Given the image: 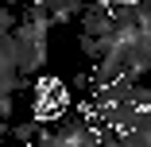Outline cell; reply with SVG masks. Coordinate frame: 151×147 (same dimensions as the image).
<instances>
[{"instance_id":"6da1fadb","label":"cell","mask_w":151,"mask_h":147,"mask_svg":"<svg viewBox=\"0 0 151 147\" xmlns=\"http://www.w3.org/2000/svg\"><path fill=\"white\" fill-rule=\"evenodd\" d=\"M116 31V12L112 4H89L81 12V35L85 39H109Z\"/></svg>"},{"instance_id":"7a4b0ae2","label":"cell","mask_w":151,"mask_h":147,"mask_svg":"<svg viewBox=\"0 0 151 147\" xmlns=\"http://www.w3.org/2000/svg\"><path fill=\"white\" fill-rule=\"evenodd\" d=\"M39 132H43V124H35V120H19V124H12V139L23 143V147H27V143H35Z\"/></svg>"},{"instance_id":"3957f363","label":"cell","mask_w":151,"mask_h":147,"mask_svg":"<svg viewBox=\"0 0 151 147\" xmlns=\"http://www.w3.org/2000/svg\"><path fill=\"white\" fill-rule=\"evenodd\" d=\"M78 47H81V54H85V58H93V62L101 58V43H97V39H85V35H81V39H78Z\"/></svg>"},{"instance_id":"277c9868","label":"cell","mask_w":151,"mask_h":147,"mask_svg":"<svg viewBox=\"0 0 151 147\" xmlns=\"http://www.w3.org/2000/svg\"><path fill=\"white\" fill-rule=\"evenodd\" d=\"M8 136H12V124H8V120H0V139H8Z\"/></svg>"}]
</instances>
